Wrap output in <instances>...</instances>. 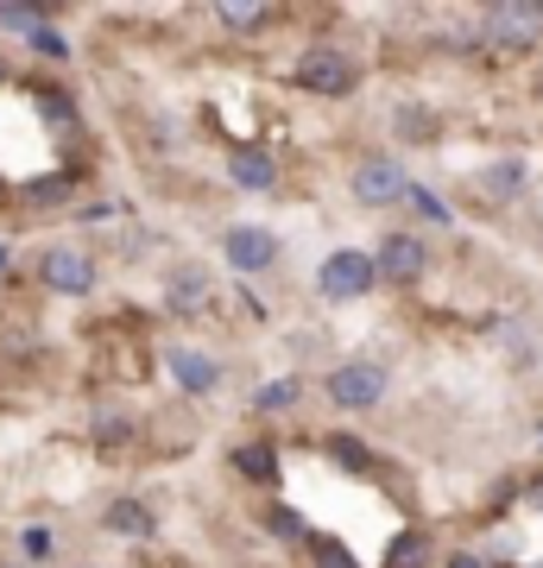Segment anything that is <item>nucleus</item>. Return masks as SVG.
I'll use <instances>...</instances> for the list:
<instances>
[{"mask_svg": "<svg viewBox=\"0 0 543 568\" xmlns=\"http://www.w3.org/2000/svg\"><path fill=\"white\" fill-rule=\"evenodd\" d=\"M380 284V265H373V253H361V246H342V253H329L316 272V291L329 297V304H354V297H366Z\"/></svg>", "mask_w": 543, "mask_h": 568, "instance_id": "1", "label": "nucleus"}, {"mask_svg": "<svg viewBox=\"0 0 543 568\" xmlns=\"http://www.w3.org/2000/svg\"><path fill=\"white\" fill-rule=\"evenodd\" d=\"M486 39L505 44V51L543 44V0H500V7H486Z\"/></svg>", "mask_w": 543, "mask_h": 568, "instance_id": "2", "label": "nucleus"}, {"mask_svg": "<svg viewBox=\"0 0 543 568\" xmlns=\"http://www.w3.org/2000/svg\"><path fill=\"white\" fill-rule=\"evenodd\" d=\"M291 82H298L303 95H348V89H354V63H348L335 44H316V51H303L298 58Z\"/></svg>", "mask_w": 543, "mask_h": 568, "instance_id": "3", "label": "nucleus"}, {"mask_svg": "<svg viewBox=\"0 0 543 568\" xmlns=\"http://www.w3.org/2000/svg\"><path fill=\"white\" fill-rule=\"evenodd\" d=\"M329 398L342 410H373L385 398V366H373V361L335 366V373H329Z\"/></svg>", "mask_w": 543, "mask_h": 568, "instance_id": "4", "label": "nucleus"}, {"mask_svg": "<svg viewBox=\"0 0 543 568\" xmlns=\"http://www.w3.org/2000/svg\"><path fill=\"white\" fill-rule=\"evenodd\" d=\"M39 278L51 284V291H63V297H89L95 291V260L82 253V246H51L39 265Z\"/></svg>", "mask_w": 543, "mask_h": 568, "instance_id": "5", "label": "nucleus"}, {"mask_svg": "<svg viewBox=\"0 0 543 568\" xmlns=\"http://www.w3.org/2000/svg\"><path fill=\"white\" fill-rule=\"evenodd\" d=\"M354 196H361L366 209H385V203H399V196H411L404 164L399 159H361L354 164Z\"/></svg>", "mask_w": 543, "mask_h": 568, "instance_id": "6", "label": "nucleus"}, {"mask_svg": "<svg viewBox=\"0 0 543 568\" xmlns=\"http://www.w3.org/2000/svg\"><path fill=\"white\" fill-rule=\"evenodd\" d=\"M373 265H380V278H392V284H418L423 265H430V253H423L418 234H385L380 253H373Z\"/></svg>", "mask_w": 543, "mask_h": 568, "instance_id": "7", "label": "nucleus"}, {"mask_svg": "<svg viewBox=\"0 0 543 568\" xmlns=\"http://www.w3.org/2000/svg\"><path fill=\"white\" fill-rule=\"evenodd\" d=\"M228 265H234V272H265V265L279 260V234H272V227H228Z\"/></svg>", "mask_w": 543, "mask_h": 568, "instance_id": "8", "label": "nucleus"}, {"mask_svg": "<svg viewBox=\"0 0 543 568\" xmlns=\"http://www.w3.org/2000/svg\"><path fill=\"white\" fill-rule=\"evenodd\" d=\"M209 297H215V278H209L202 265H178V272L164 278V304L178 310V316H197V310H209Z\"/></svg>", "mask_w": 543, "mask_h": 568, "instance_id": "9", "label": "nucleus"}, {"mask_svg": "<svg viewBox=\"0 0 543 568\" xmlns=\"http://www.w3.org/2000/svg\"><path fill=\"white\" fill-rule=\"evenodd\" d=\"M171 373H178V386L190 392V398L215 392V379H222V366L209 361V354H197V347H171Z\"/></svg>", "mask_w": 543, "mask_h": 568, "instance_id": "10", "label": "nucleus"}, {"mask_svg": "<svg viewBox=\"0 0 543 568\" xmlns=\"http://www.w3.org/2000/svg\"><path fill=\"white\" fill-rule=\"evenodd\" d=\"M228 178L241 183V190H272V178H279V164L265 159L260 145H241V152L228 159Z\"/></svg>", "mask_w": 543, "mask_h": 568, "instance_id": "11", "label": "nucleus"}, {"mask_svg": "<svg viewBox=\"0 0 543 568\" xmlns=\"http://www.w3.org/2000/svg\"><path fill=\"white\" fill-rule=\"evenodd\" d=\"M152 525H159V518H152L145 499H114V506H108V530H121V537H152Z\"/></svg>", "mask_w": 543, "mask_h": 568, "instance_id": "12", "label": "nucleus"}, {"mask_svg": "<svg viewBox=\"0 0 543 568\" xmlns=\"http://www.w3.org/2000/svg\"><path fill=\"white\" fill-rule=\"evenodd\" d=\"M234 467H241L253 487H272V480H279V455H272L265 443H247L241 455H234Z\"/></svg>", "mask_w": 543, "mask_h": 568, "instance_id": "13", "label": "nucleus"}, {"mask_svg": "<svg viewBox=\"0 0 543 568\" xmlns=\"http://www.w3.org/2000/svg\"><path fill=\"white\" fill-rule=\"evenodd\" d=\"M486 190H493V196H500V203H505V196H519V190H524V159H500V164H486Z\"/></svg>", "mask_w": 543, "mask_h": 568, "instance_id": "14", "label": "nucleus"}, {"mask_svg": "<svg viewBox=\"0 0 543 568\" xmlns=\"http://www.w3.org/2000/svg\"><path fill=\"white\" fill-rule=\"evenodd\" d=\"M423 562H430V537L423 530H404L392 544V556H385V568H423Z\"/></svg>", "mask_w": 543, "mask_h": 568, "instance_id": "15", "label": "nucleus"}, {"mask_svg": "<svg viewBox=\"0 0 543 568\" xmlns=\"http://www.w3.org/2000/svg\"><path fill=\"white\" fill-rule=\"evenodd\" d=\"M215 20H222L228 32H253V26L265 20V7H253V0H247V7L241 0H228V7H215Z\"/></svg>", "mask_w": 543, "mask_h": 568, "instance_id": "16", "label": "nucleus"}, {"mask_svg": "<svg viewBox=\"0 0 543 568\" xmlns=\"http://www.w3.org/2000/svg\"><path fill=\"white\" fill-rule=\"evenodd\" d=\"M298 398H303L298 379H272V386H260V398H253V405H260V410H291Z\"/></svg>", "mask_w": 543, "mask_h": 568, "instance_id": "17", "label": "nucleus"}, {"mask_svg": "<svg viewBox=\"0 0 543 568\" xmlns=\"http://www.w3.org/2000/svg\"><path fill=\"white\" fill-rule=\"evenodd\" d=\"M329 455H335L342 467H354V474H366V467H373V455H366V443H354V436H335V443H329Z\"/></svg>", "mask_w": 543, "mask_h": 568, "instance_id": "18", "label": "nucleus"}, {"mask_svg": "<svg viewBox=\"0 0 543 568\" xmlns=\"http://www.w3.org/2000/svg\"><path fill=\"white\" fill-rule=\"evenodd\" d=\"M20 549H26V556H32V562H51V556H58V537H51V530H44V525H32V530H26V537H20Z\"/></svg>", "mask_w": 543, "mask_h": 568, "instance_id": "19", "label": "nucleus"}, {"mask_svg": "<svg viewBox=\"0 0 543 568\" xmlns=\"http://www.w3.org/2000/svg\"><path fill=\"white\" fill-rule=\"evenodd\" d=\"M0 26H7V32H26V39H32V32L44 26V13H32V7H0Z\"/></svg>", "mask_w": 543, "mask_h": 568, "instance_id": "20", "label": "nucleus"}, {"mask_svg": "<svg viewBox=\"0 0 543 568\" xmlns=\"http://www.w3.org/2000/svg\"><path fill=\"white\" fill-rule=\"evenodd\" d=\"M316 568H361V562H354L335 537H316Z\"/></svg>", "mask_w": 543, "mask_h": 568, "instance_id": "21", "label": "nucleus"}, {"mask_svg": "<svg viewBox=\"0 0 543 568\" xmlns=\"http://www.w3.org/2000/svg\"><path fill=\"white\" fill-rule=\"evenodd\" d=\"M32 51H44V58H70V39H63L58 26H39V32H32Z\"/></svg>", "mask_w": 543, "mask_h": 568, "instance_id": "22", "label": "nucleus"}, {"mask_svg": "<svg viewBox=\"0 0 543 568\" xmlns=\"http://www.w3.org/2000/svg\"><path fill=\"white\" fill-rule=\"evenodd\" d=\"M411 203H418V215H430V222H449V209L436 203L430 190H418V183H411Z\"/></svg>", "mask_w": 543, "mask_h": 568, "instance_id": "23", "label": "nucleus"}, {"mask_svg": "<svg viewBox=\"0 0 543 568\" xmlns=\"http://www.w3.org/2000/svg\"><path fill=\"white\" fill-rule=\"evenodd\" d=\"M272 530H279V537H303V518L298 511H272Z\"/></svg>", "mask_w": 543, "mask_h": 568, "instance_id": "24", "label": "nucleus"}, {"mask_svg": "<svg viewBox=\"0 0 543 568\" xmlns=\"http://www.w3.org/2000/svg\"><path fill=\"white\" fill-rule=\"evenodd\" d=\"M44 114H51V121H63V126H70V102H63V95H44Z\"/></svg>", "mask_w": 543, "mask_h": 568, "instance_id": "25", "label": "nucleus"}, {"mask_svg": "<svg viewBox=\"0 0 543 568\" xmlns=\"http://www.w3.org/2000/svg\"><path fill=\"white\" fill-rule=\"evenodd\" d=\"M449 568H486L481 556H449Z\"/></svg>", "mask_w": 543, "mask_h": 568, "instance_id": "26", "label": "nucleus"}, {"mask_svg": "<svg viewBox=\"0 0 543 568\" xmlns=\"http://www.w3.org/2000/svg\"><path fill=\"white\" fill-rule=\"evenodd\" d=\"M0 272H7V241H0Z\"/></svg>", "mask_w": 543, "mask_h": 568, "instance_id": "27", "label": "nucleus"}, {"mask_svg": "<svg viewBox=\"0 0 543 568\" xmlns=\"http://www.w3.org/2000/svg\"><path fill=\"white\" fill-rule=\"evenodd\" d=\"M13 568H20V562H13Z\"/></svg>", "mask_w": 543, "mask_h": 568, "instance_id": "28", "label": "nucleus"}]
</instances>
